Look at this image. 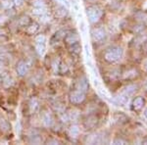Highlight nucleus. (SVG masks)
<instances>
[{"mask_svg": "<svg viewBox=\"0 0 147 145\" xmlns=\"http://www.w3.org/2000/svg\"><path fill=\"white\" fill-rule=\"evenodd\" d=\"M124 56V50L119 46H114L107 49L104 54V59L108 63H117Z\"/></svg>", "mask_w": 147, "mask_h": 145, "instance_id": "obj_1", "label": "nucleus"}, {"mask_svg": "<svg viewBox=\"0 0 147 145\" xmlns=\"http://www.w3.org/2000/svg\"><path fill=\"white\" fill-rule=\"evenodd\" d=\"M86 16L90 23H97L102 17V10L98 6H90L86 9Z\"/></svg>", "mask_w": 147, "mask_h": 145, "instance_id": "obj_2", "label": "nucleus"}, {"mask_svg": "<svg viewBox=\"0 0 147 145\" xmlns=\"http://www.w3.org/2000/svg\"><path fill=\"white\" fill-rule=\"evenodd\" d=\"M106 37V32L103 28H94L91 30V38L94 42H101Z\"/></svg>", "mask_w": 147, "mask_h": 145, "instance_id": "obj_3", "label": "nucleus"}, {"mask_svg": "<svg viewBox=\"0 0 147 145\" xmlns=\"http://www.w3.org/2000/svg\"><path fill=\"white\" fill-rule=\"evenodd\" d=\"M85 100V93L80 90H74L70 93V101L73 104H80Z\"/></svg>", "mask_w": 147, "mask_h": 145, "instance_id": "obj_4", "label": "nucleus"}, {"mask_svg": "<svg viewBox=\"0 0 147 145\" xmlns=\"http://www.w3.org/2000/svg\"><path fill=\"white\" fill-rule=\"evenodd\" d=\"M65 42L68 45H72L75 43H78L80 42V35L77 34L76 32H69V34H66L65 36Z\"/></svg>", "mask_w": 147, "mask_h": 145, "instance_id": "obj_5", "label": "nucleus"}, {"mask_svg": "<svg viewBox=\"0 0 147 145\" xmlns=\"http://www.w3.org/2000/svg\"><path fill=\"white\" fill-rule=\"evenodd\" d=\"M88 87H89L88 82H87L86 78H84V77L80 78L77 82V84H76V88L78 90H80V91L84 92V93L88 90Z\"/></svg>", "mask_w": 147, "mask_h": 145, "instance_id": "obj_6", "label": "nucleus"}, {"mask_svg": "<svg viewBox=\"0 0 147 145\" xmlns=\"http://www.w3.org/2000/svg\"><path fill=\"white\" fill-rule=\"evenodd\" d=\"M85 141L89 144H100L104 141V138L99 134H94L88 135V136L86 137Z\"/></svg>", "mask_w": 147, "mask_h": 145, "instance_id": "obj_7", "label": "nucleus"}, {"mask_svg": "<svg viewBox=\"0 0 147 145\" xmlns=\"http://www.w3.org/2000/svg\"><path fill=\"white\" fill-rule=\"evenodd\" d=\"M28 68H30V66H28V63H26V62H24V61H21V62H19L17 65V73L19 74V76L24 77V76L28 73Z\"/></svg>", "mask_w": 147, "mask_h": 145, "instance_id": "obj_8", "label": "nucleus"}, {"mask_svg": "<svg viewBox=\"0 0 147 145\" xmlns=\"http://www.w3.org/2000/svg\"><path fill=\"white\" fill-rule=\"evenodd\" d=\"M65 36H66V32H65V30H58V32H55V34H53V36L51 37L50 44L53 45L54 43H57V42H59L61 39L65 38Z\"/></svg>", "mask_w": 147, "mask_h": 145, "instance_id": "obj_9", "label": "nucleus"}, {"mask_svg": "<svg viewBox=\"0 0 147 145\" xmlns=\"http://www.w3.org/2000/svg\"><path fill=\"white\" fill-rule=\"evenodd\" d=\"M136 90H137V85H136V84H129V85H127V86L125 87L124 90H123L121 94L125 95V96L129 97V96H131V95H134V93H136Z\"/></svg>", "mask_w": 147, "mask_h": 145, "instance_id": "obj_10", "label": "nucleus"}, {"mask_svg": "<svg viewBox=\"0 0 147 145\" xmlns=\"http://www.w3.org/2000/svg\"><path fill=\"white\" fill-rule=\"evenodd\" d=\"M134 17H136V19L141 24V25L147 26V13L139 11V12H137V13H136Z\"/></svg>", "mask_w": 147, "mask_h": 145, "instance_id": "obj_11", "label": "nucleus"}, {"mask_svg": "<svg viewBox=\"0 0 147 145\" xmlns=\"http://www.w3.org/2000/svg\"><path fill=\"white\" fill-rule=\"evenodd\" d=\"M55 14L58 18H65L68 15V10L63 5H58L55 9Z\"/></svg>", "mask_w": 147, "mask_h": 145, "instance_id": "obj_12", "label": "nucleus"}, {"mask_svg": "<svg viewBox=\"0 0 147 145\" xmlns=\"http://www.w3.org/2000/svg\"><path fill=\"white\" fill-rule=\"evenodd\" d=\"M42 123H43V125L47 127H51L52 123H53L52 116L48 113V112H44L43 115H42Z\"/></svg>", "mask_w": 147, "mask_h": 145, "instance_id": "obj_13", "label": "nucleus"}, {"mask_svg": "<svg viewBox=\"0 0 147 145\" xmlns=\"http://www.w3.org/2000/svg\"><path fill=\"white\" fill-rule=\"evenodd\" d=\"M143 105H144V99L142 98L141 96L136 97L134 100V102H132V108L136 111H138V110H140V109H142Z\"/></svg>", "mask_w": 147, "mask_h": 145, "instance_id": "obj_14", "label": "nucleus"}, {"mask_svg": "<svg viewBox=\"0 0 147 145\" xmlns=\"http://www.w3.org/2000/svg\"><path fill=\"white\" fill-rule=\"evenodd\" d=\"M46 13H48L46 7H34V8L32 9V14L38 18L42 17V16L45 15Z\"/></svg>", "mask_w": 147, "mask_h": 145, "instance_id": "obj_15", "label": "nucleus"}, {"mask_svg": "<svg viewBox=\"0 0 147 145\" xmlns=\"http://www.w3.org/2000/svg\"><path fill=\"white\" fill-rule=\"evenodd\" d=\"M28 107H30V111L32 114H34L35 112H36L37 110H38L39 108V105H38V102H37V100L35 98H32L30 99V104H28Z\"/></svg>", "mask_w": 147, "mask_h": 145, "instance_id": "obj_16", "label": "nucleus"}, {"mask_svg": "<svg viewBox=\"0 0 147 145\" xmlns=\"http://www.w3.org/2000/svg\"><path fill=\"white\" fill-rule=\"evenodd\" d=\"M27 27H28L27 28V32H28V34H34L35 32L39 30V27H38V25H37L36 23H32V22H30V25H28Z\"/></svg>", "mask_w": 147, "mask_h": 145, "instance_id": "obj_17", "label": "nucleus"}, {"mask_svg": "<svg viewBox=\"0 0 147 145\" xmlns=\"http://www.w3.org/2000/svg\"><path fill=\"white\" fill-rule=\"evenodd\" d=\"M0 129L3 132H10V129H11L10 123L7 122L6 120H4V119H0Z\"/></svg>", "mask_w": 147, "mask_h": 145, "instance_id": "obj_18", "label": "nucleus"}, {"mask_svg": "<svg viewBox=\"0 0 147 145\" xmlns=\"http://www.w3.org/2000/svg\"><path fill=\"white\" fill-rule=\"evenodd\" d=\"M96 123H97V118H95V117H88V119H87V120L85 121L84 125L87 128H88V127H95Z\"/></svg>", "mask_w": 147, "mask_h": 145, "instance_id": "obj_19", "label": "nucleus"}, {"mask_svg": "<svg viewBox=\"0 0 147 145\" xmlns=\"http://www.w3.org/2000/svg\"><path fill=\"white\" fill-rule=\"evenodd\" d=\"M69 49H70V51L73 52L74 54H80V51H82V46H80V42H78V43L70 45V48Z\"/></svg>", "mask_w": 147, "mask_h": 145, "instance_id": "obj_20", "label": "nucleus"}, {"mask_svg": "<svg viewBox=\"0 0 147 145\" xmlns=\"http://www.w3.org/2000/svg\"><path fill=\"white\" fill-rule=\"evenodd\" d=\"M35 47H36V51L38 53V55L42 56L45 52V43H38V42H35Z\"/></svg>", "mask_w": 147, "mask_h": 145, "instance_id": "obj_21", "label": "nucleus"}, {"mask_svg": "<svg viewBox=\"0 0 147 145\" xmlns=\"http://www.w3.org/2000/svg\"><path fill=\"white\" fill-rule=\"evenodd\" d=\"M69 134L72 137H77L78 135L80 134V128L78 125H72V127H70V129H69Z\"/></svg>", "mask_w": 147, "mask_h": 145, "instance_id": "obj_22", "label": "nucleus"}, {"mask_svg": "<svg viewBox=\"0 0 147 145\" xmlns=\"http://www.w3.org/2000/svg\"><path fill=\"white\" fill-rule=\"evenodd\" d=\"M137 76V72L136 70H130L129 72H127L124 75V78L125 80H131V78H134Z\"/></svg>", "mask_w": 147, "mask_h": 145, "instance_id": "obj_23", "label": "nucleus"}, {"mask_svg": "<svg viewBox=\"0 0 147 145\" xmlns=\"http://www.w3.org/2000/svg\"><path fill=\"white\" fill-rule=\"evenodd\" d=\"M30 19L28 17V16H22L19 20V24L23 27H27L28 25H30Z\"/></svg>", "mask_w": 147, "mask_h": 145, "instance_id": "obj_24", "label": "nucleus"}, {"mask_svg": "<svg viewBox=\"0 0 147 145\" xmlns=\"http://www.w3.org/2000/svg\"><path fill=\"white\" fill-rule=\"evenodd\" d=\"M129 99V97L125 96V95H123V94H120L119 97H118V101H119L120 104H122V106H125V104H127Z\"/></svg>", "mask_w": 147, "mask_h": 145, "instance_id": "obj_25", "label": "nucleus"}, {"mask_svg": "<svg viewBox=\"0 0 147 145\" xmlns=\"http://www.w3.org/2000/svg\"><path fill=\"white\" fill-rule=\"evenodd\" d=\"M3 84L5 87H10L11 85L13 84V80H12L9 76H6V77L3 78Z\"/></svg>", "mask_w": 147, "mask_h": 145, "instance_id": "obj_26", "label": "nucleus"}, {"mask_svg": "<svg viewBox=\"0 0 147 145\" xmlns=\"http://www.w3.org/2000/svg\"><path fill=\"white\" fill-rule=\"evenodd\" d=\"M58 71H59V73H60V74H65V73H67V72H68V67H67V65H66V64H64V63H61V64H60V66H59V68H58Z\"/></svg>", "mask_w": 147, "mask_h": 145, "instance_id": "obj_27", "label": "nucleus"}, {"mask_svg": "<svg viewBox=\"0 0 147 145\" xmlns=\"http://www.w3.org/2000/svg\"><path fill=\"white\" fill-rule=\"evenodd\" d=\"M35 42H38V43H45L46 42V37L43 34H39L35 37Z\"/></svg>", "mask_w": 147, "mask_h": 145, "instance_id": "obj_28", "label": "nucleus"}, {"mask_svg": "<svg viewBox=\"0 0 147 145\" xmlns=\"http://www.w3.org/2000/svg\"><path fill=\"white\" fill-rule=\"evenodd\" d=\"M32 5L34 7H45V2L43 0H34L32 2Z\"/></svg>", "mask_w": 147, "mask_h": 145, "instance_id": "obj_29", "label": "nucleus"}, {"mask_svg": "<svg viewBox=\"0 0 147 145\" xmlns=\"http://www.w3.org/2000/svg\"><path fill=\"white\" fill-rule=\"evenodd\" d=\"M144 28H145V26H143L140 24V26H136V27L134 28V32H136V34H141V32L144 30Z\"/></svg>", "mask_w": 147, "mask_h": 145, "instance_id": "obj_30", "label": "nucleus"}, {"mask_svg": "<svg viewBox=\"0 0 147 145\" xmlns=\"http://www.w3.org/2000/svg\"><path fill=\"white\" fill-rule=\"evenodd\" d=\"M12 2H13V4L15 6H21L23 4V2H24V0H12Z\"/></svg>", "mask_w": 147, "mask_h": 145, "instance_id": "obj_31", "label": "nucleus"}, {"mask_svg": "<svg viewBox=\"0 0 147 145\" xmlns=\"http://www.w3.org/2000/svg\"><path fill=\"white\" fill-rule=\"evenodd\" d=\"M125 144L127 142L125 141V140H122V139H116L115 141H114V144Z\"/></svg>", "mask_w": 147, "mask_h": 145, "instance_id": "obj_32", "label": "nucleus"}, {"mask_svg": "<svg viewBox=\"0 0 147 145\" xmlns=\"http://www.w3.org/2000/svg\"><path fill=\"white\" fill-rule=\"evenodd\" d=\"M143 69H144V71H145V72H147V60L144 61V63H143Z\"/></svg>", "mask_w": 147, "mask_h": 145, "instance_id": "obj_33", "label": "nucleus"}, {"mask_svg": "<svg viewBox=\"0 0 147 145\" xmlns=\"http://www.w3.org/2000/svg\"><path fill=\"white\" fill-rule=\"evenodd\" d=\"M143 49H144V51H145L146 53H147V41H146L145 43H144V45H143Z\"/></svg>", "mask_w": 147, "mask_h": 145, "instance_id": "obj_34", "label": "nucleus"}, {"mask_svg": "<svg viewBox=\"0 0 147 145\" xmlns=\"http://www.w3.org/2000/svg\"><path fill=\"white\" fill-rule=\"evenodd\" d=\"M4 22V18L3 17H1V16H0V24H2Z\"/></svg>", "mask_w": 147, "mask_h": 145, "instance_id": "obj_35", "label": "nucleus"}, {"mask_svg": "<svg viewBox=\"0 0 147 145\" xmlns=\"http://www.w3.org/2000/svg\"><path fill=\"white\" fill-rule=\"evenodd\" d=\"M142 143H143V144H147V137H146L145 139L142 140Z\"/></svg>", "mask_w": 147, "mask_h": 145, "instance_id": "obj_36", "label": "nucleus"}, {"mask_svg": "<svg viewBox=\"0 0 147 145\" xmlns=\"http://www.w3.org/2000/svg\"><path fill=\"white\" fill-rule=\"evenodd\" d=\"M144 116H145V117L147 118V108L145 109V111H144Z\"/></svg>", "mask_w": 147, "mask_h": 145, "instance_id": "obj_37", "label": "nucleus"}, {"mask_svg": "<svg viewBox=\"0 0 147 145\" xmlns=\"http://www.w3.org/2000/svg\"><path fill=\"white\" fill-rule=\"evenodd\" d=\"M145 88L147 89V82H146V84H145Z\"/></svg>", "mask_w": 147, "mask_h": 145, "instance_id": "obj_38", "label": "nucleus"}, {"mask_svg": "<svg viewBox=\"0 0 147 145\" xmlns=\"http://www.w3.org/2000/svg\"><path fill=\"white\" fill-rule=\"evenodd\" d=\"M1 1H5V0H1Z\"/></svg>", "mask_w": 147, "mask_h": 145, "instance_id": "obj_39", "label": "nucleus"}]
</instances>
